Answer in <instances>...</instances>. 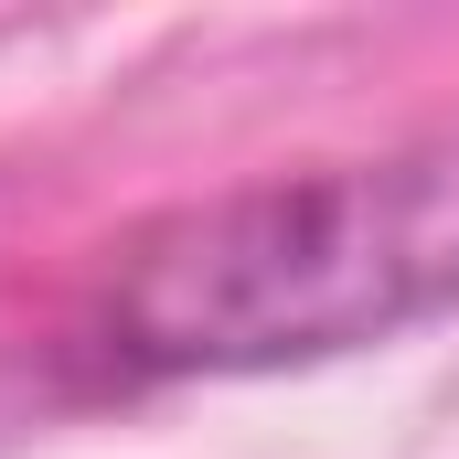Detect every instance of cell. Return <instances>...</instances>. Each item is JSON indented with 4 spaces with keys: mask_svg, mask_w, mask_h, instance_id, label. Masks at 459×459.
Instances as JSON below:
<instances>
[{
    "mask_svg": "<svg viewBox=\"0 0 459 459\" xmlns=\"http://www.w3.org/2000/svg\"><path fill=\"white\" fill-rule=\"evenodd\" d=\"M459 310V139L299 160L128 235L86 352L128 385H235L406 342Z\"/></svg>",
    "mask_w": 459,
    "mask_h": 459,
    "instance_id": "obj_1",
    "label": "cell"
}]
</instances>
